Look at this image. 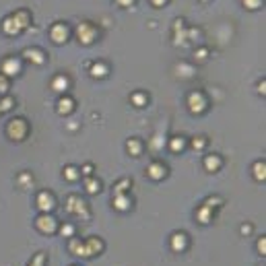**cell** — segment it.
I'll return each instance as SVG.
<instances>
[{"instance_id": "6da1fadb", "label": "cell", "mask_w": 266, "mask_h": 266, "mask_svg": "<svg viewBox=\"0 0 266 266\" xmlns=\"http://www.w3.org/2000/svg\"><path fill=\"white\" fill-rule=\"evenodd\" d=\"M66 211L79 214V217H83V219H89V211H87V207H85V202H83L81 198H76V196H68V200H66Z\"/></svg>"}, {"instance_id": "7a4b0ae2", "label": "cell", "mask_w": 266, "mask_h": 266, "mask_svg": "<svg viewBox=\"0 0 266 266\" xmlns=\"http://www.w3.org/2000/svg\"><path fill=\"white\" fill-rule=\"evenodd\" d=\"M8 136H11L13 141H23L25 136H27V124L19 118L13 120V122L8 124Z\"/></svg>"}, {"instance_id": "3957f363", "label": "cell", "mask_w": 266, "mask_h": 266, "mask_svg": "<svg viewBox=\"0 0 266 266\" xmlns=\"http://www.w3.org/2000/svg\"><path fill=\"white\" fill-rule=\"evenodd\" d=\"M188 107H190L192 114H200V111L207 109V99L202 97V93H190V97H188Z\"/></svg>"}, {"instance_id": "277c9868", "label": "cell", "mask_w": 266, "mask_h": 266, "mask_svg": "<svg viewBox=\"0 0 266 266\" xmlns=\"http://www.w3.org/2000/svg\"><path fill=\"white\" fill-rule=\"evenodd\" d=\"M76 33H79V39L83 41V44H91V41L97 37V29L93 27V25H89V23L79 25V29H76Z\"/></svg>"}, {"instance_id": "5b68a950", "label": "cell", "mask_w": 266, "mask_h": 266, "mask_svg": "<svg viewBox=\"0 0 266 266\" xmlns=\"http://www.w3.org/2000/svg\"><path fill=\"white\" fill-rule=\"evenodd\" d=\"M37 207L41 213H48V211H52L56 207V200H54V196L50 194V192H39L37 194Z\"/></svg>"}, {"instance_id": "8992f818", "label": "cell", "mask_w": 266, "mask_h": 266, "mask_svg": "<svg viewBox=\"0 0 266 266\" xmlns=\"http://www.w3.org/2000/svg\"><path fill=\"white\" fill-rule=\"evenodd\" d=\"M35 225H37L39 231H44V233H54V231H56V221H54V217H50L48 213L41 214Z\"/></svg>"}, {"instance_id": "52a82bcc", "label": "cell", "mask_w": 266, "mask_h": 266, "mask_svg": "<svg viewBox=\"0 0 266 266\" xmlns=\"http://www.w3.org/2000/svg\"><path fill=\"white\" fill-rule=\"evenodd\" d=\"M0 68H2L4 76H15V74L21 72V62H19V60H15V58H6Z\"/></svg>"}, {"instance_id": "ba28073f", "label": "cell", "mask_w": 266, "mask_h": 266, "mask_svg": "<svg viewBox=\"0 0 266 266\" xmlns=\"http://www.w3.org/2000/svg\"><path fill=\"white\" fill-rule=\"evenodd\" d=\"M104 250V242H101L99 237H89L87 242H85V256H95Z\"/></svg>"}, {"instance_id": "9c48e42d", "label": "cell", "mask_w": 266, "mask_h": 266, "mask_svg": "<svg viewBox=\"0 0 266 266\" xmlns=\"http://www.w3.org/2000/svg\"><path fill=\"white\" fill-rule=\"evenodd\" d=\"M52 39L56 41V44H64V41L68 39V29H66V25H62V23H58V25H54L52 27Z\"/></svg>"}, {"instance_id": "30bf717a", "label": "cell", "mask_w": 266, "mask_h": 266, "mask_svg": "<svg viewBox=\"0 0 266 266\" xmlns=\"http://www.w3.org/2000/svg\"><path fill=\"white\" fill-rule=\"evenodd\" d=\"M188 246V237L184 233H174V237H171V250L174 252H184Z\"/></svg>"}, {"instance_id": "8fae6325", "label": "cell", "mask_w": 266, "mask_h": 266, "mask_svg": "<svg viewBox=\"0 0 266 266\" xmlns=\"http://www.w3.org/2000/svg\"><path fill=\"white\" fill-rule=\"evenodd\" d=\"M2 27H4V31L8 33V35H17V33H19V31L23 29L21 25H19V21L15 19V15H13V17H8V19L4 21V25H2Z\"/></svg>"}, {"instance_id": "7c38bea8", "label": "cell", "mask_w": 266, "mask_h": 266, "mask_svg": "<svg viewBox=\"0 0 266 266\" xmlns=\"http://www.w3.org/2000/svg\"><path fill=\"white\" fill-rule=\"evenodd\" d=\"M147 174L153 179H161L163 176H165V165H163V163H151L149 169H147Z\"/></svg>"}, {"instance_id": "4fadbf2b", "label": "cell", "mask_w": 266, "mask_h": 266, "mask_svg": "<svg viewBox=\"0 0 266 266\" xmlns=\"http://www.w3.org/2000/svg\"><path fill=\"white\" fill-rule=\"evenodd\" d=\"M204 167H207V171H217L221 167V157L219 155H207V159H204Z\"/></svg>"}, {"instance_id": "5bb4252c", "label": "cell", "mask_w": 266, "mask_h": 266, "mask_svg": "<svg viewBox=\"0 0 266 266\" xmlns=\"http://www.w3.org/2000/svg\"><path fill=\"white\" fill-rule=\"evenodd\" d=\"M74 109V104H72V99L71 97H62V99H60L58 101V111H60V114H71V111Z\"/></svg>"}, {"instance_id": "9a60e30c", "label": "cell", "mask_w": 266, "mask_h": 266, "mask_svg": "<svg viewBox=\"0 0 266 266\" xmlns=\"http://www.w3.org/2000/svg\"><path fill=\"white\" fill-rule=\"evenodd\" d=\"M25 58L31 60V62H35V64H41V62H44V58H46V56L41 54L39 50L33 48V50H25Z\"/></svg>"}, {"instance_id": "2e32d148", "label": "cell", "mask_w": 266, "mask_h": 266, "mask_svg": "<svg viewBox=\"0 0 266 266\" xmlns=\"http://www.w3.org/2000/svg\"><path fill=\"white\" fill-rule=\"evenodd\" d=\"M196 217H198V221L200 223H204V225H207V223H211V219H213V211L207 207V204H204V207L196 213Z\"/></svg>"}, {"instance_id": "e0dca14e", "label": "cell", "mask_w": 266, "mask_h": 266, "mask_svg": "<svg viewBox=\"0 0 266 266\" xmlns=\"http://www.w3.org/2000/svg\"><path fill=\"white\" fill-rule=\"evenodd\" d=\"M52 87H54V91H66L68 89V79L66 76H56V79L52 81Z\"/></svg>"}, {"instance_id": "ac0fdd59", "label": "cell", "mask_w": 266, "mask_h": 266, "mask_svg": "<svg viewBox=\"0 0 266 266\" xmlns=\"http://www.w3.org/2000/svg\"><path fill=\"white\" fill-rule=\"evenodd\" d=\"M114 204H116V209H120V211H126L128 207H130V200H128L124 194H116V200H114Z\"/></svg>"}, {"instance_id": "d6986e66", "label": "cell", "mask_w": 266, "mask_h": 266, "mask_svg": "<svg viewBox=\"0 0 266 266\" xmlns=\"http://www.w3.org/2000/svg\"><path fill=\"white\" fill-rule=\"evenodd\" d=\"M71 252L74 256H85V244L79 242V239H72V242H71Z\"/></svg>"}, {"instance_id": "ffe728a7", "label": "cell", "mask_w": 266, "mask_h": 266, "mask_svg": "<svg viewBox=\"0 0 266 266\" xmlns=\"http://www.w3.org/2000/svg\"><path fill=\"white\" fill-rule=\"evenodd\" d=\"M126 147H128V151H130L134 157H136V155H141V149H142V147H141V142L136 141V139H130V141H128V142H126Z\"/></svg>"}, {"instance_id": "44dd1931", "label": "cell", "mask_w": 266, "mask_h": 266, "mask_svg": "<svg viewBox=\"0 0 266 266\" xmlns=\"http://www.w3.org/2000/svg\"><path fill=\"white\" fill-rule=\"evenodd\" d=\"M254 174H256V179H260V182H262V179H264V176H266L264 161H258V163H256V165H254Z\"/></svg>"}, {"instance_id": "7402d4cb", "label": "cell", "mask_w": 266, "mask_h": 266, "mask_svg": "<svg viewBox=\"0 0 266 266\" xmlns=\"http://www.w3.org/2000/svg\"><path fill=\"white\" fill-rule=\"evenodd\" d=\"M91 74L93 76H104V74H107V66L106 64H93Z\"/></svg>"}, {"instance_id": "603a6c76", "label": "cell", "mask_w": 266, "mask_h": 266, "mask_svg": "<svg viewBox=\"0 0 266 266\" xmlns=\"http://www.w3.org/2000/svg\"><path fill=\"white\" fill-rule=\"evenodd\" d=\"M85 188H87V192H91V194H95V192H99V182H95L93 177H89L87 179V184H85Z\"/></svg>"}, {"instance_id": "cb8c5ba5", "label": "cell", "mask_w": 266, "mask_h": 266, "mask_svg": "<svg viewBox=\"0 0 266 266\" xmlns=\"http://www.w3.org/2000/svg\"><path fill=\"white\" fill-rule=\"evenodd\" d=\"M132 104L134 106H144V104H147V95H144V93H134V95H132Z\"/></svg>"}, {"instance_id": "d4e9b609", "label": "cell", "mask_w": 266, "mask_h": 266, "mask_svg": "<svg viewBox=\"0 0 266 266\" xmlns=\"http://www.w3.org/2000/svg\"><path fill=\"white\" fill-rule=\"evenodd\" d=\"M184 144H186L184 139H174V141H171L169 147H171V151H174V153H179V151L184 149Z\"/></svg>"}, {"instance_id": "484cf974", "label": "cell", "mask_w": 266, "mask_h": 266, "mask_svg": "<svg viewBox=\"0 0 266 266\" xmlns=\"http://www.w3.org/2000/svg\"><path fill=\"white\" fill-rule=\"evenodd\" d=\"M15 106V99H11V97H4V99H0V111H8Z\"/></svg>"}, {"instance_id": "4316f807", "label": "cell", "mask_w": 266, "mask_h": 266, "mask_svg": "<svg viewBox=\"0 0 266 266\" xmlns=\"http://www.w3.org/2000/svg\"><path fill=\"white\" fill-rule=\"evenodd\" d=\"M130 179H120V182H118V186H116V194H122L124 190H126V188H130Z\"/></svg>"}, {"instance_id": "83f0119b", "label": "cell", "mask_w": 266, "mask_h": 266, "mask_svg": "<svg viewBox=\"0 0 266 266\" xmlns=\"http://www.w3.org/2000/svg\"><path fill=\"white\" fill-rule=\"evenodd\" d=\"M64 176H66L68 179H76V177H79V171H76L74 167H66V169H64Z\"/></svg>"}, {"instance_id": "f1b7e54d", "label": "cell", "mask_w": 266, "mask_h": 266, "mask_svg": "<svg viewBox=\"0 0 266 266\" xmlns=\"http://www.w3.org/2000/svg\"><path fill=\"white\" fill-rule=\"evenodd\" d=\"M44 260H46V254H37L35 260H33L29 266H44Z\"/></svg>"}, {"instance_id": "f546056e", "label": "cell", "mask_w": 266, "mask_h": 266, "mask_svg": "<svg viewBox=\"0 0 266 266\" xmlns=\"http://www.w3.org/2000/svg\"><path fill=\"white\" fill-rule=\"evenodd\" d=\"M8 91V81L4 74H0V93H6Z\"/></svg>"}, {"instance_id": "4dcf8cb0", "label": "cell", "mask_w": 266, "mask_h": 266, "mask_svg": "<svg viewBox=\"0 0 266 266\" xmlns=\"http://www.w3.org/2000/svg\"><path fill=\"white\" fill-rule=\"evenodd\" d=\"M223 200L219 198V196H214V198H209V202H207V207L209 209H213V207H219V204H221Z\"/></svg>"}, {"instance_id": "1f68e13d", "label": "cell", "mask_w": 266, "mask_h": 266, "mask_svg": "<svg viewBox=\"0 0 266 266\" xmlns=\"http://www.w3.org/2000/svg\"><path fill=\"white\" fill-rule=\"evenodd\" d=\"M244 4H248L250 8H258L260 6V0H244Z\"/></svg>"}, {"instance_id": "d6a6232c", "label": "cell", "mask_w": 266, "mask_h": 266, "mask_svg": "<svg viewBox=\"0 0 266 266\" xmlns=\"http://www.w3.org/2000/svg\"><path fill=\"white\" fill-rule=\"evenodd\" d=\"M192 147H194V149H202V147H204V139H194V141H192Z\"/></svg>"}, {"instance_id": "836d02e7", "label": "cell", "mask_w": 266, "mask_h": 266, "mask_svg": "<svg viewBox=\"0 0 266 266\" xmlns=\"http://www.w3.org/2000/svg\"><path fill=\"white\" fill-rule=\"evenodd\" d=\"M264 248H266V239H264V237H260V239H258V252H260L262 256H264V252H266Z\"/></svg>"}, {"instance_id": "e575fe53", "label": "cell", "mask_w": 266, "mask_h": 266, "mask_svg": "<svg viewBox=\"0 0 266 266\" xmlns=\"http://www.w3.org/2000/svg\"><path fill=\"white\" fill-rule=\"evenodd\" d=\"M72 231H74V227H72V225H64V227H62V235H66V237H68V235H72Z\"/></svg>"}, {"instance_id": "d590c367", "label": "cell", "mask_w": 266, "mask_h": 266, "mask_svg": "<svg viewBox=\"0 0 266 266\" xmlns=\"http://www.w3.org/2000/svg\"><path fill=\"white\" fill-rule=\"evenodd\" d=\"M132 2H134V0H118L120 6H128V4H132Z\"/></svg>"}, {"instance_id": "8d00e7d4", "label": "cell", "mask_w": 266, "mask_h": 266, "mask_svg": "<svg viewBox=\"0 0 266 266\" xmlns=\"http://www.w3.org/2000/svg\"><path fill=\"white\" fill-rule=\"evenodd\" d=\"M83 171H85V174H87V176H89V174H91V171H93V165H85V167H83Z\"/></svg>"}, {"instance_id": "74e56055", "label": "cell", "mask_w": 266, "mask_h": 266, "mask_svg": "<svg viewBox=\"0 0 266 266\" xmlns=\"http://www.w3.org/2000/svg\"><path fill=\"white\" fill-rule=\"evenodd\" d=\"M250 229H252L250 225H244V227H242V233H244V235H248V231H250Z\"/></svg>"}, {"instance_id": "f35d334b", "label": "cell", "mask_w": 266, "mask_h": 266, "mask_svg": "<svg viewBox=\"0 0 266 266\" xmlns=\"http://www.w3.org/2000/svg\"><path fill=\"white\" fill-rule=\"evenodd\" d=\"M153 4H155V6H161V4H165V0H153Z\"/></svg>"}]
</instances>
